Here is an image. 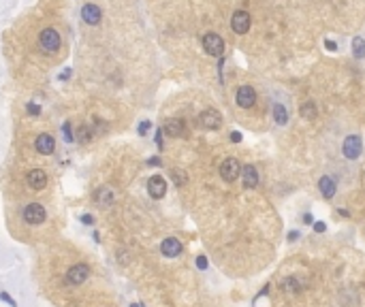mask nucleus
Returning <instances> with one entry per match:
<instances>
[{"label":"nucleus","instance_id":"1","mask_svg":"<svg viewBox=\"0 0 365 307\" xmlns=\"http://www.w3.org/2000/svg\"><path fill=\"white\" fill-rule=\"evenodd\" d=\"M39 45L45 53H53L60 49V34L53 30V28H45L39 34Z\"/></svg>","mask_w":365,"mask_h":307},{"label":"nucleus","instance_id":"2","mask_svg":"<svg viewBox=\"0 0 365 307\" xmlns=\"http://www.w3.org/2000/svg\"><path fill=\"white\" fill-rule=\"evenodd\" d=\"M203 49H205L209 56L220 58L222 53H225V41L220 39V34H216V32H207L205 37H203Z\"/></svg>","mask_w":365,"mask_h":307},{"label":"nucleus","instance_id":"3","mask_svg":"<svg viewBox=\"0 0 365 307\" xmlns=\"http://www.w3.org/2000/svg\"><path fill=\"white\" fill-rule=\"evenodd\" d=\"M239 173H242V165L237 162V158H227L220 165V177L225 179V182H229V184H233L235 179L239 177Z\"/></svg>","mask_w":365,"mask_h":307},{"label":"nucleus","instance_id":"4","mask_svg":"<svg viewBox=\"0 0 365 307\" xmlns=\"http://www.w3.org/2000/svg\"><path fill=\"white\" fill-rule=\"evenodd\" d=\"M199 126L205 130H218L222 126V115L216 109H205L199 115Z\"/></svg>","mask_w":365,"mask_h":307},{"label":"nucleus","instance_id":"5","mask_svg":"<svg viewBox=\"0 0 365 307\" xmlns=\"http://www.w3.org/2000/svg\"><path fill=\"white\" fill-rule=\"evenodd\" d=\"M45 209H43L41 203H28L24 209V220L28 224H43L45 222Z\"/></svg>","mask_w":365,"mask_h":307},{"label":"nucleus","instance_id":"6","mask_svg":"<svg viewBox=\"0 0 365 307\" xmlns=\"http://www.w3.org/2000/svg\"><path fill=\"white\" fill-rule=\"evenodd\" d=\"M342 149H344V156L348 158V160L359 158V156H361V149H363V141H361V137H357V134H350V137H346Z\"/></svg>","mask_w":365,"mask_h":307},{"label":"nucleus","instance_id":"7","mask_svg":"<svg viewBox=\"0 0 365 307\" xmlns=\"http://www.w3.org/2000/svg\"><path fill=\"white\" fill-rule=\"evenodd\" d=\"M235 101H237V105L242 107V109H250V107H254V103H256V92H254V88H252V86H242V88L237 90Z\"/></svg>","mask_w":365,"mask_h":307},{"label":"nucleus","instance_id":"8","mask_svg":"<svg viewBox=\"0 0 365 307\" xmlns=\"http://www.w3.org/2000/svg\"><path fill=\"white\" fill-rule=\"evenodd\" d=\"M231 28L237 34H246L250 30V15H248V11H235L233 17H231Z\"/></svg>","mask_w":365,"mask_h":307},{"label":"nucleus","instance_id":"9","mask_svg":"<svg viewBox=\"0 0 365 307\" xmlns=\"http://www.w3.org/2000/svg\"><path fill=\"white\" fill-rule=\"evenodd\" d=\"M88 275H90V267L79 263V265H73V267L68 269L66 282H68V284H75V286H77V284H84L86 279H88Z\"/></svg>","mask_w":365,"mask_h":307},{"label":"nucleus","instance_id":"10","mask_svg":"<svg viewBox=\"0 0 365 307\" xmlns=\"http://www.w3.org/2000/svg\"><path fill=\"white\" fill-rule=\"evenodd\" d=\"M26 184H28L32 190H43V188L47 186V175H45V171H41V169H32V171H28V175H26Z\"/></svg>","mask_w":365,"mask_h":307},{"label":"nucleus","instance_id":"11","mask_svg":"<svg viewBox=\"0 0 365 307\" xmlns=\"http://www.w3.org/2000/svg\"><path fill=\"white\" fill-rule=\"evenodd\" d=\"M148 192L152 198H163L167 194V182L160 175H152L148 179Z\"/></svg>","mask_w":365,"mask_h":307},{"label":"nucleus","instance_id":"12","mask_svg":"<svg viewBox=\"0 0 365 307\" xmlns=\"http://www.w3.org/2000/svg\"><path fill=\"white\" fill-rule=\"evenodd\" d=\"M160 252H163V256H169V258L180 256L182 254V243H180V239L167 237L163 243H160Z\"/></svg>","mask_w":365,"mask_h":307},{"label":"nucleus","instance_id":"13","mask_svg":"<svg viewBox=\"0 0 365 307\" xmlns=\"http://www.w3.org/2000/svg\"><path fill=\"white\" fill-rule=\"evenodd\" d=\"M34 147H37V151L43 154V156H49V154H53V149H56V141H53L51 134L43 132V134H39V137H37Z\"/></svg>","mask_w":365,"mask_h":307},{"label":"nucleus","instance_id":"14","mask_svg":"<svg viewBox=\"0 0 365 307\" xmlns=\"http://www.w3.org/2000/svg\"><path fill=\"white\" fill-rule=\"evenodd\" d=\"M163 132L169 134V137H184L186 134V124H184V120H180V117H171V120H167Z\"/></svg>","mask_w":365,"mask_h":307},{"label":"nucleus","instance_id":"15","mask_svg":"<svg viewBox=\"0 0 365 307\" xmlns=\"http://www.w3.org/2000/svg\"><path fill=\"white\" fill-rule=\"evenodd\" d=\"M101 17H103V13H101V9L96 7V5H86V7L82 9V20H84L86 24L96 26V24L101 22Z\"/></svg>","mask_w":365,"mask_h":307},{"label":"nucleus","instance_id":"16","mask_svg":"<svg viewBox=\"0 0 365 307\" xmlns=\"http://www.w3.org/2000/svg\"><path fill=\"white\" fill-rule=\"evenodd\" d=\"M94 201L99 203V205H103V207H111L115 203V192L111 190L109 186H103V188H99V190H96Z\"/></svg>","mask_w":365,"mask_h":307},{"label":"nucleus","instance_id":"17","mask_svg":"<svg viewBox=\"0 0 365 307\" xmlns=\"http://www.w3.org/2000/svg\"><path fill=\"white\" fill-rule=\"evenodd\" d=\"M242 177H244V188H256L259 186V173L252 165H246L242 169Z\"/></svg>","mask_w":365,"mask_h":307},{"label":"nucleus","instance_id":"18","mask_svg":"<svg viewBox=\"0 0 365 307\" xmlns=\"http://www.w3.org/2000/svg\"><path fill=\"white\" fill-rule=\"evenodd\" d=\"M318 188H320V194H323L325 198H331L335 194V182L331 177H323V179H320Z\"/></svg>","mask_w":365,"mask_h":307},{"label":"nucleus","instance_id":"19","mask_svg":"<svg viewBox=\"0 0 365 307\" xmlns=\"http://www.w3.org/2000/svg\"><path fill=\"white\" fill-rule=\"evenodd\" d=\"M299 113L304 115L306 120H314V117H316V103H312V101L304 103V107L299 109Z\"/></svg>","mask_w":365,"mask_h":307},{"label":"nucleus","instance_id":"20","mask_svg":"<svg viewBox=\"0 0 365 307\" xmlns=\"http://www.w3.org/2000/svg\"><path fill=\"white\" fill-rule=\"evenodd\" d=\"M273 117H275V122L278 124H286L288 122V111L284 109L282 105H275L273 107Z\"/></svg>","mask_w":365,"mask_h":307},{"label":"nucleus","instance_id":"21","mask_svg":"<svg viewBox=\"0 0 365 307\" xmlns=\"http://www.w3.org/2000/svg\"><path fill=\"white\" fill-rule=\"evenodd\" d=\"M352 51H354V56H357V58H363L365 56V41L361 37H354L352 39Z\"/></svg>","mask_w":365,"mask_h":307},{"label":"nucleus","instance_id":"22","mask_svg":"<svg viewBox=\"0 0 365 307\" xmlns=\"http://www.w3.org/2000/svg\"><path fill=\"white\" fill-rule=\"evenodd\" d=\"M171 177H173V182H175V186H177V188L186 186V182H188V177H186L180 169H173V171H171Z\"/></svg>","mask_w":365,"mask_h":307},{"label":"nucleus","instance_id":"23","mask_svg":"<svg viewBox=\"0 0 365 307\" xmlns=\"http://www.w3.org/2000/svg\"><path fill=\"white\" fill-rule=\"evenodd\" d=\"M62 130H64V139H66V141H75V137H73V128H70V122H64V124H62Z\"/></svg>","mask_w":365,"mask_h":307},{"label":"nucleus","instance_id":"24","mask_svg":"<svg viewBox=\"0 0 365 307\" xmlns=\"http://www.w3.org/2000/svg\"><path fill=\"white\" fill-rule=\"evenodd\" d=\"M90 139H92V130H90V128H86V126H84V128L79 130V141L86 143V141H90Z\"/></svg>","mask_w":365,"mask_h":307},{"label":"nucleus","instance_id":"25","mask_svg":"<svg viewBox=\"0 0 365 307\" xmlns=\"http://www.w3.org/2000/svg\"><path fill=\"white\" fill-rule=\"evenodd\" d=\"M150 128H152V122H148V120L141 122V124H139V134H141V137H145Z\"/></svg>","mask_w":365,"mask_h":307},{"label":"nucleus","instance_id":"26","mask_svg":"<svg viewBox=\"0 0 365 307\" xmlns=\"http://www.w3.org/2000/svg\"><path fill=\"white\" fill-rule=\"evenodd\" d=\"M26 109H28V113H30V115H39V113H41V107H39V105H32V103H30L28 107H26Z\"/></svg>","mask_w":365,"mask_h":307},{"label":"nucleus","instance_id":"27","mask_svg":"<svg viewBox=\"0 0 365 307\" xmlns=\"http://www.w3.org/2000/svg\"><path fill=\"white\" fill-rule=\"evenodd\" d=\"M0 299H3L5 303H9V305H11V307H17V303H15V301L11 299V296H9V294H7V292H0Z\"/></svg>","mask_w":365,"mask_h":307},{"label":"nucleus","instance_id":"28","mask_svg":"<svg viewBox=\"0 0 365 307\" xmlns=\"http://www.w3.org/2000/svg\"><path fill=\"white\" fill-rule=\"evenodd\" d=\"M197 267L205 271V269H207V258H205V256H197Z\"/></svg>","mask_w":365,"mask_h":307},{"label":"nucleus","instance_id":"29","mask_svg":"<svg viewBox=\"0 0 365 307\" xmlns=\"http://www.w3.org/2000/svg\"><path fill=\"white\" fill-rule=\"evenodd\" d=\"M68 77H70V68H64V70L60 73V77H58V79H60V81H64V79H68Z\"/></svg>","mask_w":365,"mask_h":307},{"label":"nucleus","instance_id":"30","mask_svg":"<svg viewBox=\"0 0 365 307\" xmlns=\"http://www.w3.org/2000/svg\"><path fill=\"white\" fill-rule=\"evenodd\" d=\"M231 141L239 143V141H242V134H239V132H231Z\"/></svg>","mask_w":365,"mask_h":307},{"label":"nucleus","instance_id":"31","mask_svg":"<svg viewBox=\"0 0 365 307\" xmlns=\"http://www.w3.org/2000/svg\"><path fill=\"white\" fill-rule=\"evenodd\" d=\"M325 47H327V49H331V51H335V49H337V45H335L333 41H325Z\"/></svg>","mask_w":365,"mask_h":307},{"label":"nucleus","instance_id":"32","mask_svg":"<svg viewBox=\"0 0 365 307\" xmlns=\"http://www.w3.org/2000/svg\"><path fill=\"white\" fill-rule=\"evenodd\" d=\"M82 222L84 224H94V218L92 215H82Z\"/></svg>","mask_w":365,"mask_h":307},{"label":"nucleus","instance_id":"33","mask_svg":"<svg viewBox=\"0 0 365 307\" xmlns=\"http://www.w3.org/2000/svg\"><path fill=\"white\" fill-rule=\"evenodd\" d=\"M160 137H163V130L156 132V143H158V147H163V139H160Z\"/></svg>","mask_w":365,"mask_h":307},{"label":"nucleus","instance_id":"34","mask_svg":"<svg viewBox=\"0 0 365 307\" xmlns=\"http://www.w3.org/2000/svg\"><path fill=\"white\" fill-rule=\"evenodd\" d=\"M314 228H316L318 233H323V231H325V224H323V222H318V224H316V226H314Z\"/></svg>","mask_w":365,"mask_h":307}]
</instances>
